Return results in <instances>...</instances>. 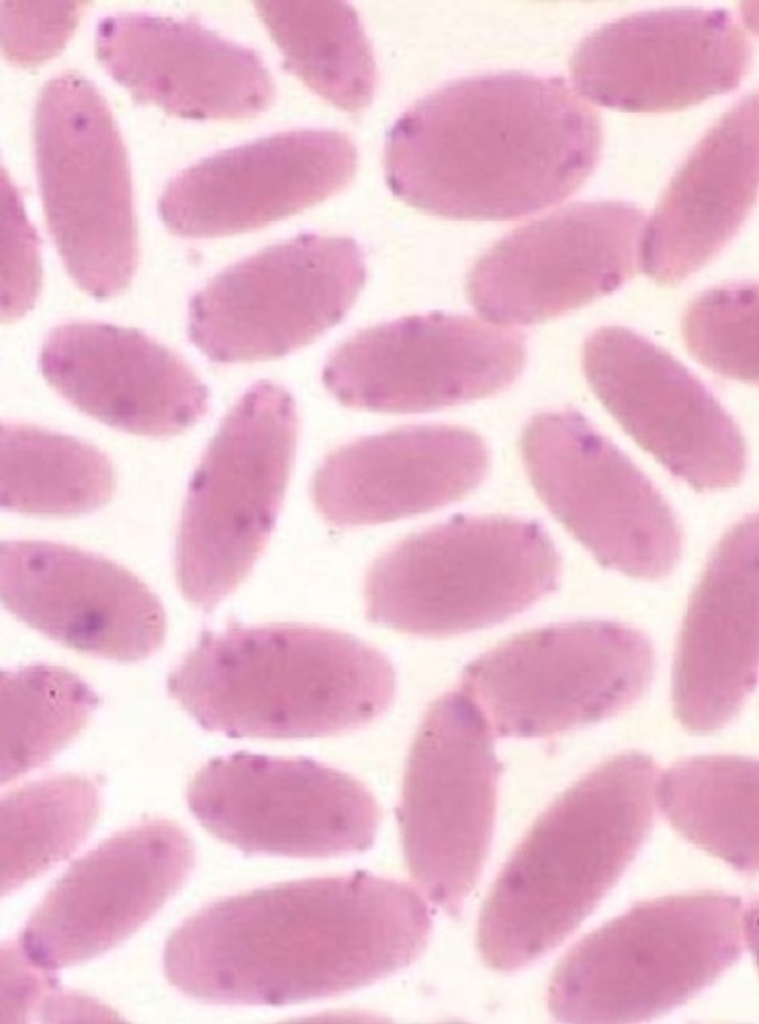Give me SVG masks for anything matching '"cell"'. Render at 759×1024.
<instances>
[{
  "label": "cell",
  "mask_w": 759,
  "mask_h": 1024,
  "mask_svg": "<svg viewBox=\"0 0 759 1024\" xmlns=\"http://www.w3.org/2000/svg\"><path fill=\"white\" fill-rule=\"evenodd\" d=\"M562 561L544 527L457 515L393 544L369 567L366 617L428 638L503 623L553 593Z\"/></svg>",
  "instance_id": "obj_6"
},
{
  "label": "cell",
  "mask_w": 759,
  "mask_h": 1024,
  "mask_svg": "<svg viewBox=\"0 0 759 1024\" xmlns=\"http://www.w3.org/2000/svg\"><path fill=\"white\" fill-rule=\"evenodd\" d=\"M486 718L460 688L434 700L409 749L396 809L408 870L455 916L488 856L503 764Z\"/></svg>",
  "instance_id": "obj_10"
},
{
  "label": "cell",
  "mask_w": 759,
  "mask_h": 1024,
  "mask_svg": "<svg viewBox=\"0 0 759 1024\" xmlns=\"http://www.w3.org/2000/svg\"><path fill=\"white\" fill-rule=\"evenodd\" d=\"M100 812L95 781L58 773L8 791L0 803L1 895L66 860L85 841Z\"/></svg>",
  "instance_id": "obj_29"
},
{
  "label": "cell",
  "mask_w": 759,
  "mask_h": 1024,
  "mask_svg": "<svg viewBox=\"0 0 759 1024\" xmlns=\"http://www.w3.org/2000/svg\"><path fill=\"white\" fill-rule=\"evenodd\" d=\"M195 848L176 822L147 818L74 860L16 939L50 971L113 949L148 922L186 883Z\"/></svg>",
  "instance_id": "obj_18"
},
{
  "label": "cell",
  "mask_w": 759,
  "mask_h": 1024,
  "mask_svg": "<svg viewBox=\"0 0 759 1024\" xmlns=\"http://www.w3.org/2000/svg\"><path fill=\"white\" fill-rule=\"evenodd\" d=\"M752 55L728 9L669 7L607 22L575 47L576 91L602 107L634 113L680 110L736 89Z\"/></svg>",
  "instance_id": "obj_17"
},
{
  "label": "cell",
  "mask_w": 759,
  "mask_h": 1024,
  "mask_svg": "<svg viewBox=\"0 0 759 1024\" xmlns=\"http://www.w3.org/2000/svg\"><path fill=\"white\" fill-rule=\"evenodd\" d=\"M586 380L626 433L699 492L737 486L745 439L711 390L668 351L630 328L602 326L584 342Z\"/></svg>",
  "instance_id": "obj_16"
},
{
  "label": "cell",
  "mask_w": 759,
  "mask_h": 1024,
  "mask_svg": "<svg viewBox=\"0 0 759 1024\" xmlns=\"http://www.w3.org/2000/svg\"><path fill=\"white\" fill-rule=\"evenodd\" d=\"M283 67L312 92L352 114L372 102L377 69L357 11L342 1H257Z\"/></svg>",
  "instance_id": "obj_27"
},
{
  "label": "cell",
  "mask_w": 759,
  "mask_h": 1024,
  "mask_svg": "<svg viewBox=\"0 0 759 1024\" xmlns=\"http://www.w3.org/2000/svg\"><path fill=\"white\" fill-rule=\"evenodd\" d=\"M0 596L19 621L81 653L135 663L165 641L159 597L124 566L73 545L3 541Z\"/></svg>",
  "instance_id": "obj_20"
},
{
  "label": "cell",
  "mask_w": 759,
  "mask_h": 1024,
  "mask_svg": "<svg viewBox=\"0 0 759 1024\" xmlns=\"http://www.w3.org/2000/svg\"><path fill=\"white\" fill-rule=\"evenodd\" d=\"M0 502L33 516L73 517L104 506L115 489L110 458L77 437L33 424L0 429Z\"/></svg>",
  "instance_id": "obj_28"
},
{
  "label": "cell",
  "mask_w": 759,
  "mask_h": 1024,
  "mask_svg": "<svg viewBox=\"0 0 759 1024\" xmlns=\"http://www.w3.org/2000/svg\"><path fill=\"white\" fill-rule=\"evenodd\" d=\"M656 774L649 755L617 754L536 818L481 908L477 946L486 966L509 973L531 965L598 906L651 832Z\"/></svg>",
  "instance_id": "obj_3"
},
{
  "label": "cell",
  "mask_w": 759,
  "mask_h": 1024,
  "mask_svg": "<svg viewBox=\"0 0 759 1024\" xmlns=\"http://www.w3.org/2000/svg\"><path fill=\"white\" fill-rule=\"evenodd\" d=\"M291 394L251 386L223 418L190 480L175 545L176 583L212 612L250 574L281 509L295 457Z\"/></svg>",
  "instance_id": "obj_7"
},
{
  "label": "cell",
  "mask_w": 759,
  "mask_h": 1024,
  "mask_svg": "<svg viewBox=\"0 0 759 1024\" xmlns=\"http://www.w3.org/2000/svg\"><path fill=\"white\" fill-rule=\"evenodd\" d=\"M39 367L68 403L123 432L172 437L208 411V389L192 368L135 328L91 321L58 325L43 342Z\"/></svg>",
  "instance_id": "obj_22"
},
{
  "label": "cell",
  "mask_w": 759,
  "mask_h": 1024,
  "mask_svg": "<svg viewBox=\"0 0 759 1024\" xmlns=\"http://www.w3.org/2000/svg\"><path fill=\"white\" fill-rule=\"evenodd\" d=\"M757 904L698 890L638 902L579 939L547 988L561 1023H640L698 996L756 941Z\"/></svg>",
  "instance_id": "obj_5"
},
{
  "label": "cell",
  "mask_w": 759,
  "mask_h": 1024,
  "mask_svg": "<svg viewBox=\"0 0 759 1024\" xmlns=\"http://www.w3.org/2000/svg\"><path fill=\"white\" fill-rule=\"evenodd\" d=\"M396 676L374 646L302 623L204 629L167 691L203 729L230 738L329 737L364 727L393 702Z\"/></svg>",
  "instance_id": "obj_4"
},
{
  "label": "cell",
  "mask_w": 759,
  "mask_h": 1024,
  "mask_svg": "<svg viewBox=\"0 0 759 1024\" xmlns=\"http://www.w3.org/2000/svg\"><path fill=\"white\" fill-rule=\"evenodd\" d=\"M356 167V147L344 132H278L181 170L164 187L158 212L171 233L185 238L253 231L339 193Z\"/></svg>",
  "instance_id": "obj_19"
},
{
  "label": "cell",
  "mask_w": 759,
  "mask_h": 1024,
  "mask_svg": "<svg viewBox=\"0 0 759 1024\" xmlns=\"http://www.w3.org/2000/svg\"><path fill=\"white\" fill-rule=\"evenodd\" d=\"M86 2L2 1L1 34L5 57L34 66L56 55L75 30Z\"/></svg>",
  "instance_id": "obj_32"
},
{
  "label": "cell",
  "mask_w": 759,
  "mask_h": 1024,
  "mask_svg": "<svg viewBox=\"0 0 759 1024\" xmlns=\"http://www.w3.org/2000/svg\"><path fill=\"white\" fill-rule=\"evenodd\" d=\"M95 55L140 103L187 119H249L273 102L256 52L194 17L121 11L102 17Z\"/></svg>",
  "instance_id": "obj_21"
},
{
  "label": "cell",
  "mask_w": 759,
  "mask_h": 1024,
  "mask_svg": "<svg viewBox=\"0 0 759 1024\" xmlns=\"http://www.w3.org/2000/svg\"><path fill=\"white\" fill-rule=\"evenodd\" d=\"M758 192V96H744L706 132L672 176L643 226L638 262L672 286L737 235Z\"/></svg>",
  "instance_id": "obj_25"
},
{
  "label": "cell",
  "mask_w": 759,
  "mask_h": 1024,
  "mask_svg": "<svg viewBox=\"0 0 759 1024\" xmlns=\"http://www.w3.org/2000/svg\"><path fill=\"white\" fill-rule=\"evenodd\" d=\"M432 930L409 884L367 871L276 883L224 897L168 937L163 966L186 997L287 1006L334 998L403 970Z\"/></svg>",
  "instance_id": "obj_1"
},
{
  "label": "cell",
  "mask_w": 759,
  "mask_h": 1024,
  "mask_svg": "<svg viewBox=\"0 0 759 1024\" xmlns=\"http://www.w3.org/2000/svg\"><path fill=\"white\" fill-rule=\"evenodd\" d=\"M488 467V448L469 429L403 426L331 451L315 471L310 493L330 525H375L460 500L482 482Z\"/></svg>",
  "instance_id": "obj_24"
},
{
  "label": "cell",
  "mask_w": 759,
  "mask_h": 1024,
  "mask_svg": "<svg viewBox=\"0 0 759 1024\" xmlns=\"http://www.w3.org/2000/svg\"><path fill=\"white\" fill-rule=\"evenodd\" d=\"M758 517L732 526L688 601L672 667L674 713L708 734L740 712L758 679Z\"/></svg>",
  "instance_id": "obj_23"
},
{
  "label": "cell",
  "mask_w": 759,
  "mask_h": 1024,
  "mask_svg": "<svg viewBox=\"0 0 759 1024\" xmlns=\"http://www.w3.org/2000/svg\"><path fill=\"white\" fill-rule=\"evenodd\" d=\"M366 281L343 236L300 234L225 268L188 307V338L211 362L284 356L339 323Z\"/></svg>",
  "instance_id": "obj_12"
},
{
  "label": "cell",
  "mask_w": 759,
  "mask_h": 1024,
  "mask_svg": "<svg viewBox=\"0 0 759 1024\" xmlns=\"http://www.w3.org/2000/svg\"><path fill=\"white\" fill-rule=\"evenodd\" d=\"M46 224L75 284L96 299L127 289L138 265L129 159L94 83L63 71L45 82L33 118Z\"/></svg>",
  "instance_id": "obj_8"
},
{
  "label": "cell",
  "mask_w": 759,
  "mask_h": 1024,
  "mask_svg": "<svg viewBox=\"0 0 759 1024\" xmlns=\"http://www.w3.org/2000/svg\"><path fill=\"white\" fill-rule=\"evenodd\" d=\"M600 117L561 77L521 71L451 81L389 129L386 183L427 214L510 221L554 206L592 174Z\"/></svg>",
  "instance_id": "obj_2"
},
{
  "label": "cell",
  "mask_w": 759,
  "mask_h": 1024,
  "mask_svg": "<svg viewBox=\"0 0 759 1024\" xmlns=\"http://www.w3.org/2000/svg\"><path fill=\"white\" fill-rule=\"evenodd\" d=\"M644 211L575 202L519 226L482 254L466 292L486 320L530 325L580 308L635 274Z\"/></svg>",
  "instance_id": "obj_15"
},
{
  "label": "cell",
  "mask_w": 759,
  "mask_h": 1024,
  "mask_svg": "<svg viewBox=\"0 0 759 1024\" xmlns=\"http://www.w3.org/2000/svg\"><path fill=\"white\" fill-rule=\"evenodd\" d=\"M519 445L541 501L603 567L645 580L672 573L683 543L674 511L582 413L534 415Z\"/></svg>",
  "instance_id": "obj_11"
},
{
  "label": "cell",
  "mask_w": 759,
  "mask_h": 1024,
  "mask_svg": "<svg viewBox=\"0 0 759 1024\" xmlns=\"http://www.w3.org/2000/svg\"><path fill=\"white\" fill-rule=\"evenodd\" d=\"M654 667L643 632L615 621H570L503 640L464 667L458 688L493 736L546 738L633 706Z\"/></svg>",
  "instance_id": "obj_9"
},
{
  "label": "cell",
  "mask_w": 759,
  "mask_h": 1024,
  "mask_svg": "<svg viewBox=\"0 0 759 1024\" xmlns=\"http://www.w3.org/2000/svg\"><path fill=\"white\" fill-rule=\"evenodd\" d=\"M188 807L218 840L245 854L323 859L363 852L381 810L355 776L307 757L238 751L193 775Z\"/></svg>",
  "instance_id": "obj_13"
},
{
  "label": "cell",
  "mask_w": 759,
  "mask_h": 1024,
  "mask_svg": "<svg viewBox=\"0 0 759 1024\" xmlns=\"http://www.w3.org/2000/svg\"><path fill=\"white\" fill-rule=\"evenodd\" d=\"M2 322L13 321L33 307L41 286L38 236L27 221L17 194L2 201Z\"/></svg>",
  "instance_id": "obj_33"
},
{
  "label": "cell",
  "mask_w": 759,
  "mask_h": 1024,
  "mask_svg": "<svg viewBox=\"0 0 759 1024\" xmlns=\"http://www.w3.org/2000/svg\"><path fill=\"white\" fill-rule=\"evenodd\" d=\"M656 798L688 842L742 873L758 871V762L737 755L680 760L662 775Z\"/></svg>",
  "instance_id": "obj_26"
},
{
  "label": "cell",
  "mask_w": 759,
  "mask_h": 1024,
  "mask_svg": "<svg viewBox=\"0 0 759 1024\" xmlns=\"http://www.w3.org/2000/svg\"><path fill=\"white\" fill-rule=\"evenodd\" d=\"M526 360L524 336L478 319L433 312L364 329L329 355L322 381L342 405L421 413L507 389Z\"/></svg>",
  "instance_id": "obj_14"
},
{
  "label": "cell",
  "mask_w": 759,
  "mask_h": 1024,
  "mask_svg": "<svg viewBox=\"0 0 759 1024\" xmlns=\"http://www.w3.org/2000/svg\"><path fill=\"white\" fill-rule=\"evenodd\" d=\"M1 784L48 764L87 726L100 698L78 674L37 663L0 675Z\"/></svg>",
  "instance_id": "obj_30"
},
{
  "label": "cell",
  "mask_w": 759,
  "mask_h": 1024,
  "mask_svg": "<svg viewBox=\"0 0 759 1024\" xmlns=\"http://www.w3.org/2000/svg\"><path fill=\"white\" fill-rule=\"evenodd\" d=\"M682 333L690 355L722 377L758 380V285L738 281L710 288L686 308Z\"/></svg>",
  "instance_id": "obj_31"
}]
</instances>
